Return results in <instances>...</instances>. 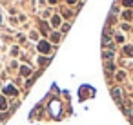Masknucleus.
Returning <instances> with one entry per match:
<instances>
[{
	"label": "nucleus",
	"instance_id": "7ed1b4c3",
	"mask_svg": "<svg viewBox=\"0 0 133 125\" xmlns=\"http://www.w3.org/2000/svg\"><path fill=\"white\" fill-rule=\"evenodd\" d=\"M6 93H7V94H15V93H17V91H15L13 87H7V89H6Z\"/></svg>",
	"mask_w": 133,
	"mask_h": 125
},
{
	"label": "nucleus",
	"instance_id": "20e7f679",
	"mask_svg": "<svg viewBox=\"0 0 133 125\" xmlns=\"http://www.w3.org/2000/svg\"><path fill=\"white\" fill-rule=\"evenodd\" d=\"M58 22H60V20H58V16L53 18V25H58Z\"/></svg>",
	"mask_w": 133,
	"mask_h": 125
},
{
	"label": "nucleus",
	"instance_id": "0eeeda50",
	"mask_svg": "<svg viewBox=\"0 0 133 125\" xmlns=\"http://www.w3.org/2000/svg\"><path fill=\"white\" fill-rule=\"evenodd\" d=\"M67 2H75V0H67Z\"/></svg>",
	"mask_w": 133,
	"mask_h": 125
},
{
	"label": "nucleus",
	"instance_id": "f257e3e1",
	"mask_svg": "<svg viewBox=\"0 0 133 125\" xmlns=\"http://www.w3.org/2000/svg\"><path fill=\"white\" fill-rule=\"evenodd\" d=\"M38 49H40V53H49V44H48V42H40Z\"/></svg>",
	"mask_w": 133,
	"mask_h": 125
},
{
	"label": "nucleus",
	"instance_id": "39448f33",
	"mask_svg": "<svg viewBox=\"0 0 133 125\" xmlns=\"http://www.w3.org/2000/svg\"><path fill=\"white\" fill-rule=\"evenodd\" d=\"M126 53L128 55H133V47H126Z\"/></svg>",
	"mask_w": 133,
	"mask_h": 125
},
{
	"label": "nucleus",
	"instance_id": "423d86ee",
	"mask_svg": "<svg viewBox=\"0 0 133 125\" xmlns=\"http://www.w3.org/2000/svg\"><path fill=\"white\" fill-rule=\"evenodd\" d=\"M124 4H126V6H131V4H133V0H124Z\"/></svg>",
	"mask_w": 133,
	"mask_h": 125
},
{
	"label": "nucleus",
	"instance_id": "f03ea898",
	"mask_svg": "<svg viewBox=\"0 0 133 125\" xmlns=\"http://www.w3.org/2000/svg\"><path fill=\"white\" fill-rule=\"evenodd\" d=\"M6 107H7V103H6V98H4V96H0V109L4 111Z\"/></svg>",
	"mask_w": 133,
	"mask_h": 125
}]
</instances>
